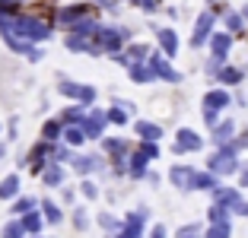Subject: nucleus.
I'll use <instances>...</instances> for the list:
<instances>
[{"label": "nucleus", "instance_id": "nucleus-5", "mask_svg": "<svg viewBox=\"0 0 248 238\" xmlns=\"http://www.w3.org/2000/svg\"><path fill=\"white\" fill-rule=\"evenodd\" d=\"M213 197H217V203H223V207H232V209L242 203L239 191H232V188H217V191H213Z\"/></svg>", "mask_w": 248, "mask_h": 238}, {"label": "nucleus", "instance_id": "nucleus-10", "mask_svg": "<svg viewBox=\"0 0 248 238\" xmlns=\"http://www.w3.org/2000/svg\"><path fill=\"white\" fill-rule=\"evenodd\" d=\"M229 137H232V121H223L217 130H213V143H229Z\"/></svg>", "mask_w": 248, "mask_h": 238}, {"label": "nucleus", "instance_id": "nucleus-18", "mask_svg": "<svg viewBox=\"0 0 248 238\" xmlns=\"http://www.w3.org/2000/svg\"><path fill=\"white\" fill-rule=\"evenodd\" d=\"M131 76L137 79V83H150V79H153V70H146V67H131Z\"/></svg>", "mask_w": 248, "mask_h": 238}, {"label": "nucleus", "instance_id": "nucleus-20", "mask_svg": "<svg viewBox=\"0 0 248 238\" xmlns=\"http://www.w3.org/2000/svg\"><path fill=\"white\" fill-rule=\"evenodd\" d=\"M58 137H61V124L48 121V124H45V140H58Z\"/></svg>", "mask_w": 248, "mask_h": 238}, {"label": "nucleus", "instance_id": "nucleus-30", "mask_svg": "<svg viewBox=\"0 0 248 238\" xmlns=\"http://www.w3.org/2000/svg\"><path fill=\"white\" fill-rule=\"evenodd\" d=\"M235 143H239V149H248V130H245V137H242V140H235Z\"/></svg>", "mask_w": 248, "mask_h": 238}, {"label": "nucleus", "instance_id": "nucleus-31", "mask_svg": "<svg viewBox=\"0 0 248 238\" xmlns=\"http://www.w3.org/2000/svg\"><path fill=\"white\" fill-rule=\"evenodd\" d=\"M242 16H245V19H248V3H245V7H242Z\"/></svg>", "mask_w": 248, "mask_h": 238}, {"label": "nucleus", "instance_id": "nucleus-19", "mask_svg": "<svg viewBox=\"0 0 248 238\" xmlns=\"http://www.w3.org/2000/svg\"><path fill=\"white\" fill-rule=\"evenodd\" d=\"M143 165H146V156H143V152H140V156H134V162H131V175H134V178H140V175H143Z\"/></svg>", "mask_w": 248, "mask_h": 238}, {"label": "nucleus", "instance_id": "nucleus-2", "mask_svg": "<svg viewBox=\"0 0 248 238\" xmlns=\"http://www.w3.org/2000/svg\"><path fill=\"white\" fill-rule=\"evenodd\" d=\"M210 29H213V13H201L197 16V26H194V35H191V45L201 48V45L210 38Z\"/></svg>", "mask_w": 248, "mask_h": 238}, {"label": "nucleus", "instance_id": "nucleus-32", "mask_svg": "<svg viewBox=\"0 0 248 238\" xmlns=\"http://www.w3.org/2000/svg\"><path fill=\"white\" fill-rule=\"evenodd\" d=\"M3 152H7V149H3V146H0V156H3Z\"/></svg>", "mask_w": 248, "mask_h": 238}, {"label": "nucleus", "instance_id": "nucleus-29", "mask_svg": "<svg viewBox=\"0 0 248 238\" xmlns=\"http://www.w3.org/2000/svg\"><path fill=\"white\" fill-rule=\"evenodd\" d=\"M137 3H140L143 10H156V0H137Z\"/></svg>", "mask_w": 248, "mask_h": 238}, {"label": "nucleus", "instance_id": "nucleus-15", "mask_svg": "<svg viewBox=\"0 0 248 238\" xmlns=\"http://www.w3.org/2000/svg\"><path fill=\"white\" fill-rule=\"evenodd\" d=\"M16 191H19V181H16V175H10V178L0 184V197H16Z\"/></svg>", "mask_w": 248, "mask_h": 238}, {"label": "nucleus", "instance_id": "nucleus-9", "mask_svg": "<svg viewBox=\"0 0 248 238\" xmlns=\"http://www.w3.org/2000/svg\"><path fill=\"white\" fill-rule=\"evenodd\" d=\"M191 178H194V172H191V168H182V165L172 168V181H175L178 188H191Z\"/></svg>", "mask_w": 248, "mask_h": 238}, {"label": "nucleus", "instance_id": "nucleus-6", "mask_svg": "<svg viewBox=\"0 0 248 238\" xmlns=\"http://www.w3.org/2000/svg\"><path fill=\"white\" fill-rule=\"evenodd\" d=\"M191 188H197V191H217V175L194 172V178H191Z\"/></svg>", "mask_w": 248, "mask_h": 238}, {"label": "nucleus", "instance_id": "nucleus-17", "mask_svg": "<svg viewBox=\"0 0 248 238\" xmlns=\"http://www.w3.org/2000/svg\"><path fill=\"white\" fill-rule=\"evenodd\" d=\"M229 223H213L210 225V232H207V238H229Z\"/></svg>", "mask_w": 248, "mask_h": 238}, {"label": "nucleus", "instance_id": "nucleus-22", "mask_svg": "<svg viewBox=\"0 0 248 238\" xmlns=\"http://www.w3.org/2000/svg\"><path fill=\"white\" fill-rule=\"evenodd\" d=\"M22 229H26V225H19V223L7 225V229H3V238H22Z\"/></svg>", "mask_w": 248, "mask_h": 238}, {"label": "nucleus", "instance_id": "nucleus-27", "mask_svg": "<svg viewBox=\"0 0 248 238\" xmlns=\"http://www.w3.org/2000/svg\"><path fill=\"white\" fill-rule=\"evenodd\" d=\"M45 213H48V219H61V209L54 203H45Z\"/></svg>", "mask_w": 248, "mask_h": 238}, {"label": "nucleus", "instance_id": "nucleus-28", "mask_svg": "<svg viewBox=\"0 0 248 238\" xmlns=\"http://www.w3.org/2000/svg\"><path fill=\"white\" fill-rule=\"evenodd\" d=\"M124 118H127L124 111H108V121L111 124H124Z\"/></svg>", "mask_w": 248, "mask_h": 238}, {"label": "nucleus", "instance_id": "nucleus-12", "mask_svg": "<svg viewBox=\"0 0 248 238\" xmlns=\"http://www.w3.org/2000/svg\"><path fill=\"white\" fill-rule=\"evenodd\" d=\"M242 79V70H235V67H223L219 70V83H226V86H235Z\"/></svg>", "mask_w": 248, "mask_h": 238}, {"label": "nucleus", "instance_id": "nucleus-7", "mask_svg": "<svg viewBox=\"0 0 248 238\" xmlns=\"http://www.w3.org/2000/svg\"><path fill=\"white\" fill-rule=\"evenodd\" d=\"M159 45H162V51H166L169 58H175L178 38H175V32H172V29H159Z\"/></svg>", "mask_w": 248, "mask_h": 238}, {"label": "nucleus", "instance_id": "nucleus-13", "mask_svg": "<svg viewBox=\"0 0 248 238\" xmlns=\"http://www.w3.org/2000/svg\"><path fill=\"white\" fill-rule=\"evenodd\" d=\"M83 16H86V7H80V3H77V7L64 10V13H61L58 19H61V22H77V19H83Z\"/></svg>", "mask_w": 248, "mask_h": 238}, {"label": "nucleus", "instance_id": "nucleus-14", "mask_svg": "<svg viewBox=\"0 0 248 238\" xmlns=\"http://www.w3.org/2000/svg\"><path fill=\"white\" fill-rule=\"evenodd\" d=\"M61 181H64V172H61L58 165H51L48 172H45V184H48V188H58Z\"/></svg>", "mask_w": 248, "mask_h": 238}, {"label": "nucleus", "instance_id": "nucleus-11", "mask_svg": "<svg viewBox=\"0 0 248 238\" xmlns=\"http://www.w3.org/2000/svg\"><path fill=\"white\" fill-rule=\"evenodd\" d=\"M137 134H140L143 140H159V137H162V130L156 127V124H146V121L137 124Z\"/></svg>", "mask_w": 248, "mask_h": 238}, {"label": "nucleus", "instance_id": "nucleus-3", "mask_svg": "<svg viewBox=\"0 0 248 238\" xmlns=\"http://www.w3.org/2000/svg\"><path fill=\"white\" fill-rule=\"evenodd\" d=\"M150 70H153V73H156V76H162V79H169V83H178V79H182V76H178V73H175V70H172V67H169V64H166V60H162V58H159V54H153V58H150Z\"/></svg>", "mask_w": 248, "mask_h": 238}, {"label": "nucleus", "instance_id": "nucleus-1", "mask_svg": "<svg viewBox=\"0 0 248 238\" xmlns=\"http://www.w3.org/2000/svg\"><path fill=\"white\" fill-rule=\"evenodd\" d=\"M226 105H229V95L223 92V89H213V92H207V95H204V121L213 124V121H217V111L226 108Z\"/></svg>", "mask_w": 248, "mask_h": 238}, {"label": "nucleus", "instance_id": "nucleus-26", "mask_svg": "<svg viewBox=\"0 0 248 238\" xmlns=\"http://www.w3.org/2000/svg\"><path fill=\"white\" fill-rule=\"evenodd\" d=\"M143 54H146V48H143V45H134V48H131V58H124V60H140Z\"/></svg>", "mask_w": 248, "mask_h": 238}, {"label": "nucleus", "instance_id": "nucleus-16", "mask_svg": "<svg viewBox=\"0 0 248 238\" xmlns=\"http://www.w3.org/2000/svg\"><path fill=\"white\" fill-rule=\"evenodd\" d=\"M210 223H229V207H223V203L210 207Z\"/></svg>", "mask_w": 248, "mask_h": 238}, {"label": "nucleus", "instance_id": "nucleus-21", "mask_svg": "<svg viewBox=\"0 0 248 238\" xmlns=\"http://www.w3.org/2000/svg\"><path fill=\"white\" fill-rule=\"evenodd\" d=\"M83 137H86V130H83V127H70V130H67V143H80Z\"/></svg>", "mask_w": 248, "mask_h": 238}, {"label": "nucleus", "instance_id": "nucleus-4", "mask_svg": "<svg viewBox=\"0 0 248 238\" xmlns=\"http://www.w3.org/2000/svg\"><path fill=\"white\" fill-rule=\"evenodd\" d=\"M175 149H178V152H194V149H201V137H197L194 130H178Z\"/></svg>", "mask_w": 248, "mask_h": 238}, {"label": "nucleus", "instance_id": "nucleus-23", "mask_svg": "<svg viewBox=\"0 0 248 238\" xmlns=\"http://www.w3.org/2000/svg\"><path fill=\"white\" fill-rule=\"evenodd\" d=\"M22 225H26V229H29V232H35V229H42V219H38L35 213H29V216H26V223H22Z\"/></svg>", "mask_w": 248, "mask_h": 238}, {"label": "nucleus", "instance_id": "nucleus-24", "mask_svg": "<svg viewBox=\"0 0 248 238\" xmlns=\"http://www.w3.org/2000/svg\"><path fill=\"white\" fill-rule=\"evenodd\" d=\"M226 26H229V29H232V32H242V16L229 13V16H226Z\"/></svg>", "mask_w": 248, "mask_h": 238}, {"label": "nucleus", "instance_id": "nucleus-8", "mask_svg": "<svg viewBox=\"0 0 248 238\" xmlns=\"http://www.w3.org/2000/svg\"><path fill=\"white\" fill-rule=\"evenodd\" d=\"M229 42H232V38L229 35H223V32H219V35H213L210 38V48H213V58H226V51H229Z\"/></svg>", "mask_w": 248, "mask_h": 238}, {"label": "nucleus", "instance_id": "nucleus-25", "mask_svg": "<svg viewBox=\"0 0 248 238\" xmlns=\"http://www.w3.org/2000/svg\"><path fill=\"white\" fill-rule=\"evenodd\" d=\"M32 207H35V200H32V197H22V200L16 203V213H29Z\"/></svg>", "mask_w": 248, "mask_h": 238}]
</instances>
